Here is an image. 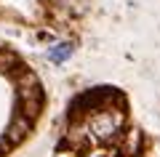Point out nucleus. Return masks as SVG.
Wrapping results in <instances>:
<instances>
[{"label": "nucleus", "mask_w": 160, "mask_h": 157, "mask_svg": "<svg viewBox=\"0 0 160 157\" xmlns=\"http://www.w3.org/2000/svg\"><path fill=\"white\" fill-rule=\"evenodd\" d=\"M32 123H35L32 117H27V115L19 112L16 117L8 123V128H6V141H8L11 146H13V144H22V141L32 133Z\"/></svg>", "instance_id": "nucleus-1"}, {"label": "nucleus", "mask_w": 160, "mask_h": 157, "mask_svg": "<svg viewBox=\"0 0 160 157\" xmlns=\"http://www.w3.org/2000/svg\"><path fill=\"white\" fill-rule=\"evenodd\" d=\"M72 43H56L53 48H48V61L51 64H64L69 56H72Z\"/></svg>", "instance_id": "nucleus-2"}]
</instances>
